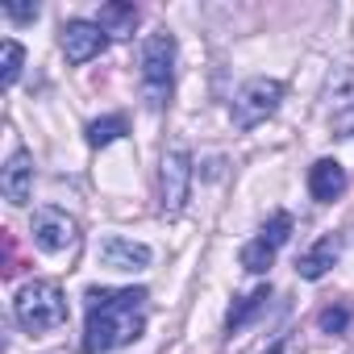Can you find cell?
<instances>
[{
  "instance_id": "cell-1",
  "label": "cell",
  "mask_w": 354,
  "mask_h": 354,
  "mask_svg": "<svg viewBox=\"0 0 354 354\" xmlns=\"http://www.w3.org/2000/svg\"><path fill=\"white\" fill-rule=\"evenodd\" d=\"M142 304L146 288H88V329L84 354H109L142 337Z\"/></svg>"
},
{
  "instance_id": "cell-2",
  "label": "cell",
  "mask_w": 354,
  "mask_h": 354,
  "mask_svg": "<svg viewBox=\"0 0 354 354\" xmlns=\"http://www.w3.org/2000/svg\"><path fill=\"white\" fill-rule=\"evenodd\" d=\"M13 317L26 333H50V329L67 325V300H63L59 283L34 279L13 296Z\"/></svg>"
},
{
  "instance_id": "cell-3",
  "label": "cell",
  "mask_w": 354,
  "mask_h": 354,
  "mask_svg": "<svg viewBox=\"0 0 354 354\" xmlns=\"http://www.w3.org/2000/svg\"><path fill=\"white\" fill-rule=\"evenodd\" d=\"M175 84V38L171 34H150L142 42V96L150 109H162Z\"/></svg>"
},
{
  "instance_id": "cell-4",
  "label": "cell",
  "mask_w": 354,
  "mask_h": 354,
  "mask_svg": "<svg viewBox=\"0 0 354 354\" xmlns=\"http://www.w3.org/2000/svg\"><path fill=\"white\" fill-rule=\"evenodd\" d=\"M279 100H283V84H279V80L259 75V80H250V84L234 96L230 117H234V125H238V129H254V125H263L267 117H275Z\"/></svg>"
},
{
  "instance_id": "cell-5",
  "label": "cell",
  "mask_w": 354,
  "mask_h": 354,
  "mask_svg": "<svg viewBox=\"0 0 354 354\" xmlns=\"http://www.w3.org/2000/svg\"><path fill=\"white\" fill-rule=\"evenodd\" d=\"M192 192V154L188 146H171L162 154V213L180 217Z\"/></svg>"
},
{
  "instance_id": "cell-6",
  "label": "cell",
  "mask_w": 354,
  "mask_h": 354,
  "mask_svg": "<svg viewBox=\"0 0 354 354\" xmlns=\"http://www.w3.org/2000/svg\"><path fill=\"white\" fill-rule=\"evenodd\" d=\"M75 242H80L75 217H67V213L55 209V205H46V209L34 213V246H38V250H46V254H67V250H75Z\"/></svg>"
},
{
  "instance_id": "cell-7",
  "label": "cell",
  "mask_w": 354,
  "mask_h": 354,
  "mask_svg": "<svg viewBox=\"0 0 354 354\" xmlns=\"http://www.w3.org/2000/svg\"><path fill=\"white\" fill-rule=\"evenodd\" d=\"M104 46H109V34H104L96 21L75 17V21L63 26V55H67V63H88V59H96Z\"/></svg>"
},
{
  "instance_id": "cell-8",
  "label": "cell",
  "mask_w": 354,
  "mask_h": 354,
  "mask_svg": "<svg viewBox=\"0 0 354 354\" xmlns=\"http://www.w3.org/2000/svg\"><path fill=\"white\" fill-rule=\"evenodd\" d=\"M0 192H5L9 205H26L34 196V158L30 150H13L5 171H0Z\"/></svg>"
},
{
  "instance_id": "cell-9",
  "label": "cell",
  "mask_w": 354,
  "mask_h": 354,
  "mask_svg": "<svg viewBox=\"0 0 354 354\" xmlns=\"http://www.w3.org/2000/svg\"><path fill=\"white\" fill-rule=\"evenodd\" d=\"M96 254H100V263L109 271H142V267H150V246L129 242V238H104Z\"/></svg>"
},
{
  "instance_id": "cell-10",
  "label": "cell",
  "mask_w": 354,
  "mask_h": 354,
  "mask_svg": "<svg viewBox=\"0 0 354 354\" xmlns=\"http://www.w3.org/2000/svg\"><path fill=\"white\" fill-rule=\"evenodd\" d=\"M346 167L337 162V158H317L313 167H308V192H313V201H321V205H333L342 192H346Z\"/></svg>"
},
{
  "instance_id": "cell-11",
  "label": "cell",
  "mask_w": 354,
  "mask_h": 354,
  "mask_svg": "<svg viewBox=\"0 0 354 354\" xmlns=\"http://www.w3.org/2000/svg\"><path fill=\"white\" fill-rule=\"evenodd\" d=\"M337 254H342V238H337V234H325L313 250H304V254H300V263H296L300 279H321V275L337 263Z\"/></svg>"
},
{
  "instance_id": "cell-12",
  "label": "cell",
  "mask_w": 354,
  "mask_h": 354,
  "mask_svg": "<svg viewBox=\"0 0 354 354\" xmlns=\"http://www.w3.org/2000/svg\"><path fill=\"white\" fill-rule=\"evenodd\" d=\"M96 26L109 34V38H125V34H133V26H138V9L133 5H100V17H96Z\"/></svg>"
},
{
  "instance_id": "cell-13",
  "label": "cell",
  "mask_w": 354,
  "mask_h": 354,
  "mask_svg": "<svg viewBox=\"0 0 354 354\" xmlns=\"http://www.w3.org/2000/svg\"><path fill=\"white\" fill-rule=\"evenodd\" d=\"M267 300H271V288H254L250 296H242V300H238V308H230L225 329H230V333H238V329H242V325H246V321H250L263 304H267Z\"/></svg>"
},
{
  "instance_id": "cell-14",
  "label": "cell",
  "mask_w": 354,
  "mask_h": 354,
  "mask_svg": "<svg viewBox=\"0 0 354 354\" xmlns=\"http://www.w3.org/2000/svg\"><path fill=\"white\" fill-rule=\"evenodd\" d=\"M271 263H275V246H267L263 238H254V242H246V246H242V267H246L250 275L271 271Z\"/></svg>"
},
{
  "instance_id": "cell-15",
  "label": "cell",
  "mask_w": 354,
  "mask_h": 354,
  "mask_svg": "<svg viewBox=\"0 0 354 354\" xmlns=\"http://www.w3.org/2000/svg\"><path fill=\"white\" fill-rule=\"evenodd\" d=\"M125 129H129V125H125V117H121V113H113V117H100V121H92V125H88V142H92V146H109V142H117Z\"/></svg>"
},
{
  "instance_id": "cell-16",
  "label": "cell",
  "mask_w": 354,
  "mask_h": 354,
  "mask_svg": "<svg viewBox=\"0 0 354 354\" xmlns=\"http://www.w3.org/2000/svg\"><path fill=\"white\" fill-rule=\"evenodd\" d=\"M21 63H26V50H21V42H5V50H0V80H5V88H13L17 84V75H21Z\"/></svg>"
},
{
  "instance_id": "cell-17",
  "label": "cell",
  "mask_w": 354,
  "mask_h": 354,
  "mask_svg": "<svg viewBox=\"0 0 354 354\" xmlns=\"http://www.w3.org/2000/svg\"><path fill=\"white\" fill-rule=\"evenodd\" d=\"M259 238H263L267 246H275V250H279V246L292 238V217H288V213H275V217L263 225V234H259Z\"/></svg>"
},
{
  "instance_id": "cell-18",
  "label": "cell",
  "mask_w": 354,
  "mask_h": 354,
  "mask_svg": "<svg viewBox=\"0 0 354 354\" xmlns=\"http://www.w3.org/2000/svg\"><path fill=\"white\" fill-rule=\"evenodd\" d=\"M317 325H321V333H346V325H350V308L329 304V308L317 313Z\"/></svg>"
},
{
  "instance_id": "cell-19",
  "label": "cell",
  "mask_w": 354,
  "mask_h": 354,
  "mask_svg": "<svg viewBox=\"0 0 354 354\" xmlns=\"http://www.w3.org/2000/svg\"><path fill=\"white\" fill-rule=\"evenodd\" d=\"M263 354H304V346H300V337L296 333H283L279 342H271Z\"/></svg>"
},
{
  "instance_id": "cell-20",
  "label": "cell",
  "mask_w": 354,
  "mask_h": 354,
  "mask_svg": "<svg viewBox=\"0 0 354 354\" xmlns=\"http://www.w3.org/2000/svg\"><path fill=\"white\" fill-rule=\"evenodd\" d=\"M333 133H337V138H354V109L333 113Z\"/></svg>"
},
{
  "instance_id": "cell-21",
  "label": "cell",
  "mask_w": 354,
  "mask_h": 354,
  "mask_svg": "<svg viewBox=\"0 0 354 354\" xmlns=\"http://www.w3.org/2000/svg\"><path fill=\"white\" fill-rule=\"evenodd\" d=\"M5 17H13V21H34V17H38V5H5Z\"/></svg>"
}]
</instances>
